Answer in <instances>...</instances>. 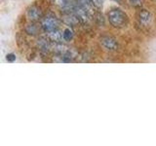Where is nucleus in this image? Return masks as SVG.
<instances>
[{"label": "nucleus", "instance_id": "9d476101", "mask_svg": "<svg viewBox=\"0 0 156 146\" xmlns=\"http://www.w3.org/2000/svg\"><path fill=\"white\" fill-rule=\"evenodd\" d=\"M62 34H63V40L68 42V41H71L72 40V38H73V31H72V29L70 27H66L63 29V31H62Z\"/></svg>", "mask_w": 156, "mask_h": 146}, {"label": "nucleus", "instance_id": "ddd939ff", "mask_svg": "<svg viewBox=\"0 0 156 146\" xmlns=\"http://www.w3.org/2000/svg\"><path fill=\"white\" fill-rule=\"evenodd\" d=\"M16 58H17V57H16V55L15 54H8V55L6 56V61H8V62H14L15 61H16Z\"/></svg>", "mask_w": 156, "mask_h": 146}, {"label": "nucleus", "instance_id": "9b49d317", "mask_svg": "<svg viewBox=\"0 0 156 146\" xmlns=\"http://www.w3.org/2000/svg\"><path fill=\"white\" fill-rule=\"evenodd\" d=\"M91 3L93 4V6L96 7V8H101L104 4L105 0H90Z\"/></svg>", "mask_w": 156, "mask_h": 146}, {"label": "nucleus", "instance_id": "f03ea898", "mask_svg": "<svg viewBox=\"0 0 156 146\" xmlns=\"http://www.w3.org/2000/svg\"><path fill=\"white\" fill-rule=\"evenodd\" d=\"M41 27L46 33L55 30L58 28V21L56 16L48 15V16L42 18L41 19Z\"/></svg>", "mask_w": 156, "mask_h": 146}, {"label": "nucleus", "instance_id": "0eeeda50", "mask_svg": "<svg viewBox=\"0 0 156 146\" xmlns=\"http://www.w3.org/2000/svg\"><path fill=\"white\" fill-rule=\"evenodd\" d=\"M36 45L38 47V49L40 50V52L44 53V54H47L51 51L52 49V45L50 41H49V39L47 38H43V37H40L36 41Z\"/></svg>", "mask_w": 156, "mask_h": 146}, {"label": "nucleus", "instance_id": "7ed1b4c3", "mask_svg": "<svg viewBox=\"0 0 156 146\" xmlns=\"http://www.w3.org/2000/svg\"><path fill=\"white\" fill-rule=\"evenodd\" d=\"M100 43L107 51H116L118 49V42L111 36H102L100 39Z\"/></svg>", "mask_w": 156, "mask_h": 146}, {"label": "nucleus", "instance_id": "f257e3e1", "mask_svg": "<svg viewBox=\"0 0 156 146\" xmlns=\"http://www.w3.org/2000/svg\"><path fill=\"white\" fill-rule=\"evenodd\" d=\"M107 18H108V21L111 26L116 28L125 27L129 22L127 14L124 11H122L121 9L110 10L107 14Z\"/></svg>", "mask_w": 156, "mask_h": 146}, {"label": "nucleus", "instance_id": "423d86ee", "mask_svg": "<svg viewBox=\"0 0 156 146\" xmlns=\"http://www.w3.org/2000/svg\"><path fill=\"white\" fill-rule=\"evenodd\" d=\"M136 18H138L139 22L140 24H143L144 26H147L148 24H150L151 19H152V16L151 14L147 11V10H140L138 12V15H136Z\"/></svg>", "mask_w": 156, "mask_h": 146}, {"label": "nucleus", "instance_id": "20e7f679", "mask_svg": "<svg viewBox=\"0 0 156 146\" xmlns=\"http://www.w3.org/2000/svg\"><path fill=\"white\" fill-rule=\"evenodd\" d=\"M27 18L30 19L31 22L39 21V19H42V18H43V14H42L41 9L37 6L29 7L27 12Z\"/></svg>", "mask_w": 156, "mask_h": 146}, {"label": "nucleus", "instance_id": "4468645a", "mask_svg": "<svg viewBox=\"0 0 156 146\" xmlns=\"http://www.w3.org/2000/svg\"><path fill=\"white\" fill-rule=\"evenodd\" d=\"M112 1H114V2H117V3H119V2H121V0H112Z\"/></svg>", "mask_w": 156, "mask_h": 146}, {"label": "nucleus", "instance_id": "39448f33", "mask_svg": "<svg viewBox=\"0 0 156 146\" xmlns=\"http://www.w3.org/2000/svg\"><path fill=\"white\" fill-rule=\"evenodd\" d=\"M62 19L63 23H66L68 26H74L80 23L78 18L72 12H63Z\"/></svg>", "mask_w": 156, "mask_h": 146}, {"label": "nucleus", "instance_id": "f8f14e48", "mask_svg": "<svg viewBox=\"0 0 156 146\" xmlns=\"http://www.w3.org/2000/svg\"><path fill=\"white\" fill-rule=\"evenodd\" d=\"M128 2L134 7H140L141 4H143V0H128Z\"/></svg>", "mask_w": 156, "mask_h": 146}, {"label": "nucleus", "instance_id": "1a4fd4ad", "mask_svg": "<svg viewBox=\"0 0 156 146\" xmlns=\"http://www.w3.org/2000/svg\"><path fill=\"white\" fill-rule=\"evenodd\" d=\"M40 26H38V24L32 22L31 23H28L26 26V32L29 35H36L40 30Z\"/></svg>", "mask_w": 156, "mask_h": 146}, {"label": "nucleus", "instance_id": "6e6552de", "mask_svg": "<svg viewBox=\"0 0 156 146\" xmlns=\"http://www.w3.org/2000/svg\"><path fill=\"white\" fill-rule=\"evenodd\" d=\"M47 37L50 41L54 43H62L63 40V34L62 31H61L60 29H55V30L47 32Z\"/></svg>", "mask_w": 156, "mask_h": 146}]
</instances>
